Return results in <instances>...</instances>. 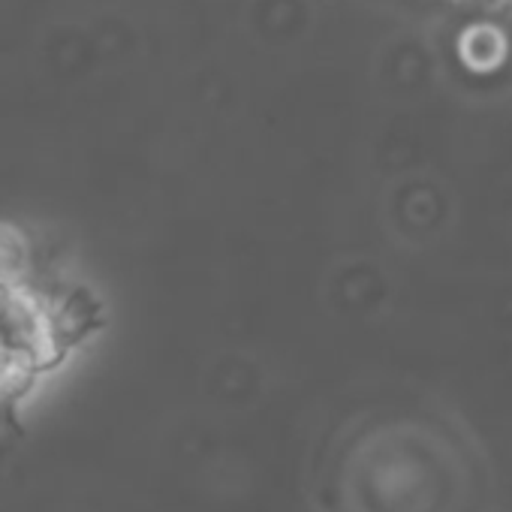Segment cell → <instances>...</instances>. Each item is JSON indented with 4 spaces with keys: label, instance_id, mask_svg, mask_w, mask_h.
Masks as SVG:
<instances>
[{
    "label": "cell",
    "instance_id": "1",
    "mask_svg": "<svg viewBox=\"0 0 512 512\" xmlns=\"http://www.w3.org/2000/svg\"><path fill=\"white\" fill-rule=\"evenodd\" d=\"M503 49H506L503 34H497V31L488 28V25H476V28L467 31L464 40H461V55H464V61H467L470 67H479V70L494 67V64L503 58Z\"/></svg>",
    "mask_w": 512,
    "mask_h": 512
}]
</instances>
